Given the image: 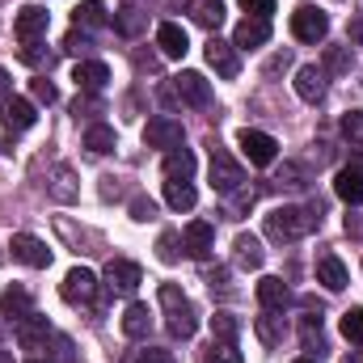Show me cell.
<instances>
[{"label": "cell", "mask_w": 363, "mask_h": 363, "mask_svg": "<svg viewBox=\"0 0 363 363\" xmlns=\"http://www.w3.org/2000/svg\"><path fill=\"white\" fill-rule=\"evenodd\" d=\"M254 330H258V338H262L267 347H279V342H283V317H274V313L258 317V321H254Z\"/></svg>", "instance_id": "8d00e7d4"}, {"label": "cell", "mask_w": 363, "mask_h": 363, "mask_svg": "<svg viewBox=\"0 0 363 363\" xmlns=\"http://www.w3.org/2000/svg\"><path fill=\"white\" fill-rule=\"evenodd\" d=\"M140 283H144V271H140L135 262H127V258H110V262H106V287H110V291L135 296Z\"/></svg>", "instance_id": "ba28073f"}, {"label": "cell", "mask_w": 363, "mask_h": 363, "mask_svg": "<svg viewBox=\"0 0 363 363\" xmlns=\"http://www.w3.org/2000/svg\"><path fill=\"white\" fill-rule=\"evenodd\" d=\"M258 304H262L267 313H283V308L291 304V287H287L279 274H267V279L258 283Z\"/></svg>", "instance_id": "e0dca14e"}, {"label": "cell", "mask_w": 363, "mask_h": 363, "mask_svg": "<svg viewBox=\"0 0 363 363\" xmlns=\"http://www.w3.org/2000/svg\"><path fill=\"white\" fill-rule=\"evenodd\" d=\"M190 174H194V157H190L186 148L165 152V178H186L190 182Z\"/></svg>", "instance_id": "d6a6232c"}, {"label": "cell", "mask_w": 363, "mask_h": 363, "mask_svg": "<svg viewBox=\"0 0 363 363\" xmlns=\"http://www.w3.org/2000/svg\"><path fill=\"white\" fill-rule=\"evenodd\" d=\"M60 296H64V304H89L97 296V274L89 267H72L60 283Z\"/></svg>", "instance_id": "5b68a950"}, {"label": "cell", "mask_w": 363, "mask_h": 363, "mask_svg": "<svg viewBox=\"0 0 363 363\" xmlns=\"http://www.w3.org/2000/svg\"><path fill=\"white\" fill-rule=\"evenodd\" d=\"M317 283H321L325 291H342V287L351 283V274H347V267H342V258L321 254V258H317Z\"/></svg>", "instance_id": "44dd1931"}, {"label": "cell", "mask_w": 363, "mask_h": 363, "mask_svg": "<svg viewBox=\"0 0 363 363\" xmlns=\"http://www.w3.org/2000/svg\"><path fill=\"white\" fill-rule=\"evenodd\" d=\"M190 17L203 30H220L224 26V4L220 0H190Z\"/></svg>", "instance_id": "484cf974"}, {"label": "cell", "mask_w": 363, "mask_h": 363, "mask_svg": "<svg viewBox=\"0 0 363 363\" xmlns=\"http://www.w3.org/2000/svg\"><path fill=\"white\" fill-rule=\"evenodd\" d=\"M85 148H89L93 157H106V152H114V127H106V123H93L89 131H85Z\"/></svg>", "instance_id": "f546056e"}, {"label": "cell", "mask_w": 363, "mask_h": 363, "mask_svg": "<svg viewBox=\"0 0 363 363\" xmlns=\"http://www.w3.org/2000/svg\"><path fill=\"white\" fill-rule=\"evenodd\" d=\"M279 182H283V186H308V169L296 165V161H287V165L279 169Z\"/></svg>", "instance_id": "7bdbcfd3"}, {"label": "cell", "mask_w": 363, "mask_h": 363, "mask_svg": "<svg viewBox=\"0 0 363 363\" xmlns=\"http://www.w3.org/2000/svg\"><path fill=\"white\" fill-rule=\"evenodd\" d=\"M203 279H207V287H211V296H216V291H220V296H228V271H224V267H216V271H207Z\"/></svg>", "instance_id": "f6af8a7d"}, {"label": "cell", "mask_w": 363, "mask_h": 363, "mask_svg": "<svg viewBox=\"0 0 363 363\" xmlns=\"http://www.w3.org/2000/svg\"><path fill=\"white\" fill-rule=\"evenodd\" d=\"M89 47H93V43L81 34V30H72V34L64 38V51H68V55H81V51H89Z\"/></svg>", "instance_id": "c3c4849f"}, {"label": "cell", "mask_w": 363, "mask_h": 363, "mask_svg": "<svg viewBox=\"0 0 363 363\" xmlns=\"http://www.w3.org/2000/svg\"><path fill=\"white\" fill-rule=\"evenodd\" d=\"M30 93H34V101H47V106H51V101L60 97V93H55V85H51V81H34V85H30Z\"/></svg>", "instance_id": "681fc988"}, {"label": "cell", "mask_w": 363, "mask_h": 363, "mask_svg": "<svg viewBox=\"0 0 363 363\" xmlns=\"http://www.w3.org/2000/svg\"><path fill=\"white\" fill-rule=\"evenodd\" d=\"M233 254H237V267H241V271H262V262H267L262 241L250 237V233H241V237L233 241Z\"/></svg>", "instance_id": "603a6c76"}, {"label": "cell", "mask_w": 363, "mask_h": 363, "mask_svg": "<svg viewBox=\"0 0 363 363\" xmlns=\"http://www.w3.org/2000/svg\"><path fill=\"white\" fill-rule=\"evenodd\" d=\"M161 308H165V325L174 338H194L199 317H194V304L182 296L178 283H161Z\"/></svg>", "instance_id": "7a4b0ae2"}, {"label": "cell", "mask_w": 363, "mask_h": 363, "mask_svg": "<svg viewBox=\"0 0 363 363\" xmlns=\"http://www.w3.org/2000/svg\"><path fill=\"white\" fill-rule=\"evenodd\" d=\"M157 47H161V55L182 60V55L190 51V38H186V30H182L178 21H161V26H157Z\"/></svg>", "instance_id": "ffe728a7"}, {"label": "cell", "mask_w": 363, "mask_h": 363, "mask_svg": "<svg viewBox=\"0 0 363 363\" xmlns=\"http://www.w3.org/2000/svg\"><path fill=\"white\" fill-rule=\"evenodd\" d=\"M9 89H13V77H9V72L0 68V97H9Z\"/></svg>", "instance_id": "f5cc1de1"}, {"label": "cell", "mask_w": 363, "mask_h": 363, "mask_svg": "<svg viewBox=\"0 0 363 363\" xmlns=\"http://www.w3.org/2000/svg\"><path fill=\"white\" fill-rule=\"evenodd\" d=\"M13 262H21V267H30V271H43V267H51V250L38 241V237H30V233H13Z\"/></svg>", "instance_id": "8992f818"}, {"label": "cell", "mask_w": 363, "mask_h": 363, "mask_svg": "<svg viewBox=\"0 0 363 363\" xmlns=\"http://www.w3.org/2000/svg\"><path fill=\"white\" fill-rule=\"evenodd\" d=\"M342 334H347V342H363V308L342 313Z\"/></svg>", "instance_id": "74e56055"}, {"label": "cell", "mask_w": 363, "mask_h": 363, "mask_svg": "<svg viewBox=\"0 0 363 363\" xmlns=\"http://www.w3.org/2000/svg\"><path fill=\"white\" fill-rule=\"evenodd\" d=\"M148 330H152V313H148V304H127V313H123V334L127 338H148Z\"/></svg>", "instance_id": "d4e9b609"}, {"label": "cell", "mask_w": 363, "mask_h": 363, "mask_svg": "<svg viewBox=\"0 0 363 363\" xmlns=\"http://www.w3.org/2000/svg\"><path fill=\"white\" fill-rule=\"evenodd\" d=\"M338 363H363V351H351V355H342Z\"/></svg>", "instance_id": "11a10c76"}, {"label": "cell", "mask_w": 363, "mask_h": 363, "mask_svg": "<svg viewBox=\"0 0 363 363\" xmlns=\"http://www.w3.org/2000/svg\"><path fill=\"white\" fill-rule=\"evenodd\" d=\"M72 81H77L81 93H101L106 85H110V68H106L101 60H85V64H77Z\"/></svg>", "instance_id": "ac0fdd59"}, {"label": "cell", "mask_w": 363, "mask_h": 363, "mask_svg": "<svg viewBox=\"0 0 363 363\" xmlns=\"http://www.w3.org/2000/svg\"><path fill=\"white\" fill-rule=\"evenodd\" d=\"M114 30H118L123 38H135V34L144 30V13H140V9H131V4H127V9H118V13H114Z\"/></svg>", "instance_id": "836d02e7"}, {"label": "cell", "mask_w": 363, "mask_h": 363, "mask_svg": "<svg viewBox=\"0 0 363 363\" xmlns=\"http://www.w3.org/2000/svg\"><path fill=\"white\" fill-rule=\"evenodd\" d=\"M30 363H43V359H30Z\"/></svg>", "instance_id": "680465c9"}, {"label": "cell", "mask_w": 363, "mask_h": 363, "mask_svg": "<svg viewBox=\"0 0 363 363\" xmlns=\"http://www.w3.org/2000/svg\"><path fill=\"white\" fill-rule=\"evenodd\" d=\"M0 363H13V355H9V351H0Z\"/></svg>", "instance_id": "9f6ffc18"}, {"label": "cell", "mask_w": 363, "mask_h": 363, "mask_svg": "<svg viewBox=\"0 0 363 363\" xmlns=\"http://www.w3.org/2000/svg\"><path fill=\"white\" fill-rule=\"evenodd\" d=\"M351 169H355V174L363 178V152H355V157H351Z\"/></svg>", "instance_id": "db71d44e"}, {"label": "cell", "mask_w": 363, "mask_h": 363, "mask_svg": "<svg viewBox=\"0 0 363 363\" xmlns=\"http://www.w3.org/2000/svg\"><path fill=\"white\" fill-rule=\"evenodd\" d=\"M300 342H304V351H325L321 317H300Z\"/></svg>", "instance_id": "1f68e13d"}, {"label": "cell", "mask_w": 363, "mask_h": 363, "mask_svg": "<svg viewBox=\"0 0 363 363\" xmlns=\"http://www.w3.org/2000/svg\"><path fill=\"white\" fill-rule=\"evenodd\" d=\"M207 64H211V68H216V72H220L224 81H233V77L241 72L237 47H233V43H224V38H216V34L207 38Z\"/></svg>", "instance_id": "5bb4252c"}, {"label": "cell", "mask_w": 363, "mask_h": 363, "mask_svg": "<svg viewBox=\"0 0 363 363\" xmlns=\"http://www.w3.org/2000/svg\"><path fill=\"white\" fill-rule=\"evenodd\" d=\"M26 313H34V304H30V291H26V287H4V291H0V317H9V321H21Z\"/></svg>", "instance_id": "cb8c5ba5"}, {"label": "cell", "mask_w": 363, "mask_h": 363, "mask_svg": "<svg viewBox=\"0 0 363 363\" xmlns=\"http://www.w3.org/2000/svg\"><path fill=\"white\" fill-rule=\"evenodd\" d=\"M182 237L178 233H161V241H157V250H161V262H178L182 258Z\"/></svg>", "instance_id": "ab89813d"}, {"label": "cell", "mask_w": 363, "mask_h": 363, "mask_svg": "<svg viewBox=\"0 0 363 363\" xmlns=\"http://www.w3.org/2000/svg\"><path fill=\"white\" fill-rule=\"evenodd\" d=\"M47 363H77V342L68 334H51V351H47Z\"/></svg>", "instance_id": "d590c367"}, {"label": "cell", "mask_w": 363, "mask_h": 363, "mask_svg": "<svg viewBox=\"0 0 363 363\" xmlns=\"http://www.w3.org/2000/svg\"><path fill=\"white\" fill-rule=\"evenodd\" d=\"M211 363H241V351L233 347V342H211Z\"/></svg>", "instance_id": "ee69618b"}, {"label": "cell", "mask_w": 363, "mask_h": 363, "mask_svg": "<svg viewBox=\"0 0 363 363\" xmlns=\"http://www.w3.org/2000/svg\"><path fill=\"white\" fill-rule=\"evenodd\" d=\"M342 135H347L351 144H359V148H363V110L342 114Z\"/></svg>", "instance_id": "f35d334b"}, {"label": "cell", "mask_w": 363, "mask_h": 363, "mask_svg": "<svg viewBox=\"0 0 363 363\" xmlns=\"http://www.w3.org/2000/svg\"><path fill=\"white\" fill-rule=\"evenodd\" d=\"M237 4H241L250 17H271L274 13V0H237Z\"/></svg>", "instance_id": "bcb514c9"}, {"label": "cell", "mask_w": 363, "mask_h": 363, "mask_svg": "<svg viewBox=\"0 0 363 363\" xmlns=\"http://www.w3.org/2000/svg\"><path fill=\"white\" fill-rule=\"evenodd\" d=\"M72 21H77V30H81V26H85V30H101V26H110V13H106L101 0H85V4L72 9Z\"/></svg>", "instance_id": "83f0119b"}, {"label": "cell", "mask_w": 363, "mask_h": 363, "mask_svg": "<svg viewBox=\"0 0 363 363\" xmlns=\"http://www.w3.org/2000/svg\"><path fill=\"white\" fill-rule=\"evenodd\" d=\"M47 194H51L55 203H77V199H81V182L72 174V165H55V169L47 174Z\"/></svg>", "instance_id": "9a60e30c"}, {"label": "cell", "mask_w": 363, "mask_h": 363, "mask_svg": "<svg viewBox=\"0 0 363 363\" xmlns=\"http://www.w3.org/2000/svg\"><path fill=\"white\" fill-rule=\"evenodd\" d=\"M291 34H296L300 43H321V38L330 34V17H325L317 4H300V9L291 13Z\"/></svg>", "instance_id": "277c9868"}, {"label": "cell", "mask_w": 363, "mask_h": 363, "mask_svg": "<svg viewBox=\"0 0 363 363\" xmlns=\"http://www.w3.org/2000/svg\"><path fill=\"white\" fill-rule=\"evenodd\" d=\"M21 60L30 64V68H38V64H51V55H47V47L34 38V43H21Z\"/></svg>", "instance_id": "60d3db41"}, {"label": "cell", "mask_w": 363, "mask_h": 363, "mask_svg": "<svg viewBox=\"0 0 363 363\" xmlns=\"http://www.w3.org/2000/svg\"><path fill=\"white\" fill-rule=\"evenodd\" d=\"M34 123H38L34 101H26V97H9V101H4V127H9V131H30Z\"/></svg>", "instance_id": "7402d4cb"}, {"label": "cell", "mask_w": 363, "mask_h": 363, "mask_svg": "<svg viewBox=\"0 0 363 363\" xmlns=\"http://www.w3.org/2000/svg\"><path fill=\"white\" fill-rule=\"evenodd\" d=\"M296 363H313V359H296Z\"/></svg>", "instance_id": "6f0895ef"}, {"label": "cell", "mask_w": 363, "mask_h": 363, "mask_svg": "<svg viewBox=\"0 0 363 363\" xmlns=\"http://www.w3.org/2000/svg\"><path fill=\"white\" fill-rule=\"evenodd\" d=\"M135 363H178L174 359V351H161V347H148V351H140Z\"/></svg>", "instance_id": "7dc6e473"}, {"label": "cell", "mask_w": 363, "mask_h": 363, "mask_svg": "<svg viewBox=\"0 0 363 363\" xmlns=\"http://www.w3.org/2000/svg\"><path fill=\"white\" fill-rule=\"evenodd\" d=\"M144 140H148V148H165V152H174V148H182V123L178 118H169V114H157V118H148Z\"/></svg>", "instance_id": "9c48e42d"}, {"label": "cell", "mask_w": 363, "mask_h": 363, "mask_svg": "<svg viewBox=\"0 0 363 363\" xmlns=\"http://www.w3.org/2000/svg\"><path fill=\"white\" fill-rule=\"evenodd\" d=\"M287 68H291V55H287V51H279V55L267 60V77H279V72H287Z\"/></svg>", "instance_id": "f907efd6"}, {"label": "cell", "mask_w": 363, "mask_h": 363, "mask_svg": "<svg viewBox=\"0 0 363 363\" xmlns=\"http://www.w3.org/2000/svg\"><path fill=\"white\" fill-rule=\"evenodd\" d=\"M321 224V203L308 207H274L267 216V237L271 241H300Z\"/></svg>", "instance_id": "6da1fadb"}, {"label": "cell", "mask_w": 363, "mask_h": 363, "mask_svg": "<svg viewBox=\"0 0 363 363\" xmlns=\"http://www.w3.org/2000/svg\"><path fill=\"white\" fill-rule=\"evenodd\" d=\"M165 203H169L174 211H190V207L199 203V194H194V186L186 178H169L165 182Z\"/></svg>", "instance_id": "f1b7e54d"}, {"label": "cell", "mask_w": 363, "mask_h": 363, "mask_svg": "<svg viewBox=\"0 0 363 363\" xmlns=\"http://www.w3.org/2000/svg\"><path fill=\"white\" fill-rule=\"evenodd\" d=\"M237 334H241V321L233 313H216L211 317V338L216 342H237Z\"/></svg>", "instance_id": "e575fe53"}, {"label": "cell", "mask_w": 363, "mask_h": 363, "mask_svg": "<svg viewBox=\"0 0 363 363\" xmlns=\"http://www.w3.org/2000/svg\"><path fill=\"white\" fill-rule=\"evenodd\" d=\"M174 97L203 110V106H211V81L203 72H182V77H174Z\"/></svg>", "instance_id": "52a82bcc"}, {"label": "cell", "mask_w": 363, "mask_h": 363, "mask_svg": "<svg viewBox=\"0 0 363 363\" xmlns=\"http://www.w3.org/2000/svg\"><path fill=\"white\" fill-rule=\"evenodd\" d=\"M296 93H300V101L317 106V101L325 97V72H321L317 64H304V68L296 72Z\"/></svg>", "instance_id": "d6986e66"}, {"label": "cell", "mask_w": 363, "mask_h": 363, "mask_svg": "<svg viewBox=\"0 0 363 363\" xmlns=\"http://www.w3.org/2000/svg\"><path fill=\"white\" fill-rule=\"evenodd\" d=\"M182 250H186L190 258L203 262V258L216 250V224H207V220H190L186 233H182Z\"/></svg>", "instance_id": "8fae6325"}, {"label": "cell", "mask_w": 363, "mask_h": 363, "mask_svg": "<svg viewBox=\"0 0 363 363\" xmlns=\"http://www.w3.org/2000/svg\"><path fill=\"white\" fill-rule=\"evenodd\" d=\"M118 194V182L114 178H101V199H114Z\"/></svg>", "instance_id": "816d5d0a"}, {"label": "cell", "mask_w": 363, "mask_h": 363, "mask_svg": "<svg viewBox=\"0 0 363 363\" xmlns=\"http://www.w3.org/2000/svg\"><path fill=\"white\" fill-rule=\"evenodd\" d=\"M267 38H271V17H245V21L233 30V47H237V51L262 47Z\"/></svg>", "instance_id": "2e32d148"}, {"label": "cell", "mask_w": 363, "mask_h": 363, "mask_svg": "<svg viewBox=\"0 0 363 363\" xmlns=\"http://www.w3.org/2000/svg\"><path fill=\"white\" fill-rule=\"evenodd\" d=\"M131 220H140V224L157 220V203H152V199H144V194H135V199H131Z\"/></svg>", "instance_id": "b9f144b4"}, {"label": "cell", "mask_w": 363, "mask_h": 363, "mask_svg": "<svg viewBox=\"0 0 363 363\" xmlns=\"http://www.w3.org/2000/svg\"><path fill=\"white\" fill-rule=\"evenodd\" d=\"M237 144L250 157V165H274V157H279V144H274V135H267V131H250L245 127L237 135Z\"/></svg>", "instance_id": "30bf717a"}, {"label": "cell", "mask_w": 363, "mask_h": 363, "mask_svg": "<svg viewBox=\"0 0 363 363\" xmlns=\"http://www.w3.org/2000/svg\"><path fill=\"white\" fill-rule=\"evenodd\" d=\"M47 21H51V13H47L43 4H26V9H17V17H13V30H17L21 43H34L38 34H47Z\"/></svg>", "instance_id": "4fadbf2b"}, {"label": "cell", "mask_w": 363, "mask_h": 363, "mask_svg": "<svg viewBox=\"0 0 363 363\" xmlns=\"http://www.w3.org/2000/svg\"><path fill=\"white\" fill-rule=\"evenodd\" d=\"M351 68H355V51H351V47H325V68H321V72L347 77Z\"/></svg>", "instance_id": "4dcf8cb0"}, {"label": "cell", "mask_w": 363, "mask_h": 363, "mask_svg": "<svg viewBox=\"0 0 363 363\" xmlns=\"http://www.w3.org/2000/svg\"><path fill=\"white\" fill-rule=\"evenodd\" d=\"M245 186V169L224 152V148H211V190L220 194H237Z\"/></svg>", "instance_id": "3957f363"}, {"label": "cell", "mask_w": 363, "mask_h": 363, "mask_svg": "<svg viewBox=\"0 0 363 363\" xmlns=\"http://www.w3.org/2000/svg\"><path fill=\"white\" fill-rule=\"evenodd\" d=\"M13 334H17V347H21V351H38V347H47V338H51V321H47L43 313H26Z\"/></svg>", "instance_id": "7c38bea8"}, {"label": "cell", "mask_w": 363, "mask_h": 363, "mask_svg": "<svg viewBox=\"0 0 363 363\" xmlns=\"http://www.w3.org/2000/svg\"><path fill=\"white\" fill-rule=\"evenodd\" d=\"M334 194L342 199V203H351V207H359L363 203V178L347 165V169H338V178H334Z\"/></svg>", "instance_id": "4316f807"}]
</instances>
